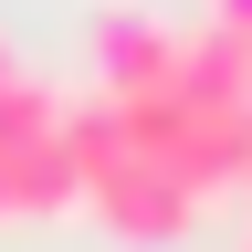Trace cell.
<instances>
[{
	"mask_svg": "<svg viewBox=\"0 0 252 252\" xmlns=\"http://www.w3.org/2000/svg\"><path fill=\"white\" fill-rule=\"evenodd\" d=\"M200 32H252V0H200Z\"/></svg>",
	"mask_w": 252,
	"mask_h": 252,
	"instance_id": "7a4b0ae2",
	"label": "cell"
},
{
	"mask_svg": "<svg viewBox=\"0 0 252 252\" xmlns=\"http://www.w3.org/2000/svg\"><path fill=\"white\" fill-rule=\"evenodd\" d=\"M84 210V158H74V105L42 74L0 84V220H63Z\"/></svg>",
	"mask_w": 252,
	"mask_h": 252,
	"instance_id": "6da1fadb",
	"label": "cell"
}]
</instances>
